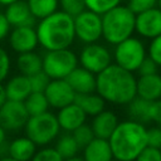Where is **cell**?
<instances>
[{
    "label": "cell",
    "instance_id": "6da1fadb",
    "mask_svg": "<svg viewBox=\"0 0 161 161\" xmlns=\"http://www.w3.org/2000/svg\"><path fill=\"white\" fill-rule=\"evenodd\" d=\"M96 92L106 102L126 106L136 97V77L112 63L96 74Z\"/></svg>",
    "mask_w": 161,
    "mask_h": 161
},
{
    "label": "cell",
    "instance_id": "7a4b0ae2",
    "mask_svg": "<svg viewBox=\"0 0 161 161\" xmlns=\"http://www.w3.org/2000/svg\"><path fill=\"white\" fill-rule=\"evenodd\" d=\"M113 158L119 161H135L147 146V128L145 125L126 119L118 122L108 138Z\"/></svg>",
    "mask_w": 161,
    "mask_h": 161
},
{
    "label": "cell",
    "instance_id": "3957f363",
    "mask_svg": "<svg viewBox=\"0 0 161 161\" xmlns=\"http://www.w3.org/2000/svg\"><path fill=\"white\" fill-rule=\"evenodd\" d=\"M35 31L39 45L45 50L69 48L75 39L73 16L62 10L40 19Z\"/></svg>",
    "mask_w": 161,
    "mask_h": 161
},
{
    "label": "cell",
    "instance_id": "277c9868",
    "mask_svg": "<svg viewBox=\"0 0 161 161\" xmlns=\"http://www.w3.org/2000/svg\"><path fill=\"white\" fill-rule=\"evenodd\" d=\"M135 14L127 5H117L101 15L102 38L116 45L135 33Z\"/></svg>",
    "mask_w": 161,
    "mask_h": 161
},
{
    "label": "cell",
    "instance_id": "5b68a950",
    "mask_svg": "<svg viewBox=\"0 0 161 161\" xmlns=\"http://www.w3.org/2000/svg\"><path fill=\"white\" fill-rule=\"evenodd\" d=\"M60 127L57 116L49 111L40 114L29 116L24 132L28 138H30L36 146H47L53 142L59 135Z\"/></svg>",
    "mask_w": 161,
    "mask_h": 161
},
{
    "label": "cell",
    "instance_id": "8992f818",
    "mask_svg": "<svg viewBox=\"0 0 161 161\" xmlns=\"http://www.w3.org/2000/svg\"><path fill=\"white\" fill-rule=\"evenodd\" d=\"M42 59V70L50 79H64L75 67H78V57L69 48L47 50Z\"/></svg>",
    "mask_w": 161,
    "mask_h": 161
},
{
    "label": "cell",
    "instance_id": "52a82bcc",
    "mask_svg": "<svg viewBox=\"0 0 161 161\" xmlns=\"http://www.w3.org/2000/svg\"><path fill=\"white\" fill-rule=\"evenodd\" d=\"M147 57L145 44L135 36H130L121 43L116 44L113 52L114 64L128 72H137L142 60Z\"/></svg>",
    "mask_w": 161,
    "mask_h": 161
},
{
    "label": "cell",
    "instance_id": "ba28073f",
    "mask_svg": "<svg viewBox=\"0 0 161 161\" xmlns=\"http://www.w3.org/2000/svg\"><path fill=\"white\" fill-rule=\"evenodd\" d=\"M75 38L84 44L96 43L102 38L101 15L88 9L83 10L73 18Z\"/></svg>",
    "mask_w": 161,
    "mask_h": 161
},
{
    "label": "cell",
    "instance_id": "9c48e42d",
    "mask_svg": "<svg viewBox=\"0 0 161 161\" xmlns=\"http://www.w3.org/2000/svg\"><path fill=\"white\" fill-rule=\"evenodd\" d=\"M112 59L113 58L108 48L96 42L86 44L82 48L78 57V63H80V67L86 68L93 74H98L112 64Z\"/></svg>",
    "mask_w": 161,
    "mask_h": 161
},
{
    "label": "cell",
    "instance_id": "30bf717a",
    "mask_svg": "<svg viewBox=\"0 0 161 161\" xmlns=\"http://www.w3.org/2000/svg\"><path fill=\"white\" fill-rule=\"evenodd\" d=\"M29 114L24 102L6 101L0 107V126L6 131H19L24 128Z\"/></svg>",
    "mask_w": 161,
    "mask_h": 161
},
{
    "label": "cell",
    "instance_id": "8fae6325",
    "mask_svg": "<svg viewBox=\"0 0 161 161\" xmlns=\"http://www.w3.org/2000/svg\"><path fill=\"white\" fill-rule=\"evenodd\" d=\"M44 96L49 107L59 109L74 102L75 92L65 79H50L44 91Z\"/></svg>",
    "mask_w": 161,
    "mask_h": 161
},
{
    "label": "cell",
    "instance_id": "7c38bea8",
    "mask_svg": "<svg viewBox=\"0 0 161 161\" xmlns=\"http://www.w3.org/2000/svg\"><path fill=\"white\" fill-rule=\"evenodd\" d=\"M135 31L142 38L153 39L161 35V10L155 6L135 16Z\"/></svg>",
    "mask_w": 161,
    "mask_h": 161
},
{
    "label": "cell",
    "instance_id": "4fadbf2b",
    "mask_svg": "<svg viewBox=\"0 0 161 161\" xmlns=\"http://www.w3.org/2000/svg\"><path fill=\"white\" fill-rule=\"evenodd\" d=\"M8 36L10 48L18 54L33 52L39 44L34 26H15L11 31H9Z\"/></svg>",
    "mask_w": 161,
    "mask_h": 161
},
{
    "label": "cell",
    "instance_id": "5bb4252c",
    "mask_svg": "<svg viewBox=\"0 0 161 161\" xmlns=\"http://www.w3.org/2000/svg\"><path fill=\"white\" fill-rule=\"evenodd\" d=\"M55 116H57L60 130L65 132H73L75 128L86 123V119H87V114L74 102L59 108Z\"/></svg>",
    "mask_w": 161,
    "mask_h": 161
},
{
    "label": "cell",
    "instance_id": "9a60e30c",
    "mask_svg": "<svg viewBox=\"0 0 161 161\" xmlns=\"http://www.w3.org/2000/svg\"><path fill=\"white\" fill-rule=\"evenodd\" d=\"M64 79L68 82L75 94L96 92V74L83 67H75Z\"/></svg>",
    "mask_w": 161,
    "mask_h": 161
},
{
    "label": "cell",
    "instance_id": "2e32d148",
    "mask_svg": "<svg viewBox=\"0 0 161 161\" xmlns=\"http://www.w3.org/2000/svg\"><path fill=\"white\" fill-rule=\"evenodd\" d=\"M10 26H33L35 24V18L30 13V9L24 0H18L10 5H6L4 13Z\"/></svg>",
    "mask_w": 161,
    "mask_h": 161
},
{
    "label": "cell",
    "instance_id": "e0dca14e",
    "mask_svg": "<svg viewBox=\"0 0 161 161\" xmlns=\"http://www.w3.org/2000/svg\"><path fill=\"white\" fill-rule=\"evenodd\" d=\"M136 96L148 102L161 98V75L158 73L136 78Z\"/></svg>",
    "mask_w": 161,
    "mask_h": 161
},
{
    "label": "cell",
    "instance_id": "ac0fdd59",
    "mask_svg": "<svg viewBox=\"0 0 161 161\" xmlns=\"http://www.w3.org/2000/svg\"><path fill=\"white\" fill-rule=\"evenodd\" d=\"M118 117L114 112L103 109L98 114L93 116L92 122H91V128L93 131L94 137L98 138H104L108 140L112 132L114 131L116 126L118 125Z\"/></svg>",
    "mask_w": 161,
    "mask_h": 161
},
{
    "label": "cell",
    "instance_id": "d6986e66",
    "mask_svg": "<svg viewBox=\"0 0 161 161\" xmlns=\"http://www.w3.org/2000/svg\"><path fill=\"white\" fill-rule=\"evenodd\" d=\"M83 160L84 161H111L113 158L109 142L104 138L94 137L87 146L83 148Z\"/></svg>",
    "mask_w": 161,
    "mask_h": 161
},
{
    "label": "cell",
    "instance_id": "ffe728a7",
    "mask_svg": "<svg viewBox=\"0 0 161 161\" xmlns=\"http://www.w3.org/2000/svg\"><path fill=\"white\" fill-rule=\"evenodd\" d=\"M4 87H5L6 97L9 101L24 102L25 98L31 93L29 77L24 74H18V75L11 77Z\"/></svg>",
    "mask_w": 161,
    "mask_h": 161
},
{
    "label": "cell",
    "instance_id": "44dd1931",
    "mask_svg": "<svg viewBox=\"0 0 161 161\" xmlns=\"http://www.w3.org/2000/svg\"><path fill=\"white\" fill-rule=\"evenodd\" d=\"M36 151V145L26 136L16 137L8 145V156L16 161H30Z\"/></svg>",
    "mask_w": 161,
    "mask_h": 161
},
{
    "label": "cell",
    "instance_id": "7402d4cb",
    "mask_svg": "<svg viewBox=\"0 0 161 161\" xmlns=\"http://www.w3.org/2000/svg\"><path fill=\"white\" fill-rule=\"evenodd\" d=\"M74 103L87 114V116H96L103 109H106V101L97 93H80L75 94Z\"/></svg>",
    "mask_w": 161,
    "mask_h": 161
},
{
    "label": "cell",
    "instance_id": "603a6c76",
    "mask_svg": "<svg viewBox=\"0 0 161 161\" xmlns=\"http://www.w3.org/2000/svg\"><path fill=\"white\" fill-rule=\"evenodd\" d=\"M43 67V59L42 57L33 52L20 53L16 58V68L20 72V74H24L26 77H30L38 72L42 70Z\"/></svg>",
    "mask_w": 161,
    "mask_h": 161
},
{
    "label": "cell",
    "instance_id": "cb8c5ba5",
    "mask_svg": "<svg viewBox=\"0 0 161 161\" xmlns=\"http://www.w3.org/2000/svg\"><path fill=\"white\" fill-rule=\"evenodd\" d=\"M127 106V114L130 116V119L140 122L142 125L150 123V102L146 99H142L140 97H135Z\"/></svg>",
    "mask_w": 161,
    "mask_h": 161
},
{
    "label": "cell",
    "instance_id": "d4e9b609",
    "mask_svg": "<svg viewBox=\"0 0 161 161\" xmlns=\"http://www.w3.org/2000/svg\"><path fill=\"white\" fill-rule=\"evenodd\" d=\"M26 4L33 16L38 20L53 14L59 6L58 0H26Z\"/></svg>",
    "mask_w": 161,
    "mask_h": 161
},
{
    "label": "cell",
    "instance_id": "484cf974",
    "mask_svg": "<svg viewBox=\"0 0 161 161\" xmlns=\"http://www.w3.org/2000/svg\"><path fill=\"white\" fill-rule=\"evenodd\" d=\"M58 153L63 157V160H67V158H70V157H74L78 155V152L80 151L79 146L77 145L74 137L72 136L70 132H67L64 135H62L57 143H55V147H54Z\"/></svg>",
    "mask_w": 161,
    "mask_h": 161
},
{
    "label": "cell",
    "instance_id": "4316f807",
    "mask_svg": "<svg viewBox=\"0 0 161 161\" xmlns=\"http://www.w3.org/2000/svg\"><path fill=\"white\" fill-rule=\"evenodd\" d=\"M24 106L29 116L40 114L47 112L49 108L48 101L44 96V92H31L24 101Z\"/></svg>",
    "mask_w": 161,
    "mask_h": 161
},
{
    "label": "cell",
    "instance_id": "83f0119b",
    "mask_svg": "<svg viewBox=\"0 0 161 161\" xmlns=\"http://www.w3.org/2000/svg\"><path fill=\"white\" fill-rule=\"evenodd\" d=\"M122 0H84L86 9L96 13V14H104L106 11L111 10L112 8L121 4Z\"/></svg>",
    "mask_w": 161,
    "mask_h": 161
},
{
    "label": "cell",
    "instance_id": "f1b7e54d",
    "mask_svg": "<svg viewBox=\"0 0 161 161\" xmlns=\"http://www.w3.org/2000/svg\"><path fill=\"white\" fill-rule=\"evenodd\" d=\"M72 136L74 137L77 145L79 146V148L82 150L84 146H87L93 138H94V135H93V131L89 125L87 123H83L82 126H79L78 128H75L73 132H70Z\"/></svg>",
    "mask_w": 161,
    "mask_h": 161
},
{
    "label": "cell",
    "instance_id": "f546056e",
    "mask_svg": "<svg viewBox=\"0 0 161 161\" xmlns=\"http://www.w3.org/2000/svg\"><path fill=\"white\" fill-rule=\"evenodd\" d=\"M59 6L62 8V11L67 13L70 16H75L83 10H86L84 0H58Z\"/></svg>",
    "mask_w": 161,
    "mask_h": 161
},
{
    "label": "cell",
    "instance_id": "4dcf8cb0",
    "mask_svg": "<svg viewBox=\"0 0 161 161\" xmlns=\"http://www.w3.org/2000/svg\"><path fill=\"white\" fill-rule=\"evenodd\" d=\"M30 161H64L54 147H43L35 151Z\"/></svg>",
    "mask_w": 161,
    "mask_h": 161
},
{
    "label": "cell",
    "instance_id": "1f68e13d",
    "mask_svg": "<svg viewBox=\"0 0 161 161\" xmlns=\"http://www.w3.org/2000/svg\"><path fill=\"white\" fill-rule=\"evenodd\" d=\"M29 82H30V87H31V92H44L48 83L50 82V78L43 72H38L33 75L29 77Z\"/></svg>",
    "mask_w": 161,
    "mask_h": 161
},
{
    "label": "cell",
    "instance_id": "d6a6232c",
    "mask_svg": "<svg viewBox=\"0 0 161 161\" xmlns=\"http://www.w3.org/2000/svg\"><path fill=\"white\" fill-rule=\"evenodd\" d=\"M157 5V0H128L127 6L128 9L136 15L142 11H146L151 8H155Z\"/></svg>",
    "mask_w": 161,
    "mask_h": 161
},
{
    "label": "cell",
    "instance_id": "836d02e7",
    "mask_svg": "<svg viewBox=\"0 0 161 161\" xmlns=\"http://www.w3.org/2000/svg\"><path fill=\"white\" fill-rule=\"evenodd\" d=\"M148 57L161 67V35L153 38L148 45Z\"/></svg>",
    "mask_w": 161,
    "mask_h": 161
},
{
    "label": "cell",
    "instance_id": "e575fe53",
    "mask_svg": "<svg viewBox=\"0 0 161 161\" xmlns=\"http://www.w3.org/2000/svg\"><path fill=\"white\" fill-rule=\"evenodd\" d=\"M135 161H161V150L146 146Z\"/></svg>",
    "mask_w": 161,
    "mask_h": 161
},
{
    "label": "cell",
    "instance_id": "d590c367",
    "mask_svg": "<svg viewBox=\"0 0 161 161\" xmlns=\"http://www.w3.org/2000/svg\"><path fill=\"white\" fill-rule=\"evenodd\" d=\"M9 72H10V55L3 47H0V83L5 80Z\"/></svg>",
    "mask_w": 161,
    "mask_h": 161
},
{
    "label": "cell",
    "instance_id": "8d00e7d4",
    "mask_svg": "<svg viewBox=\"0 0 161 161\" xmlns=\"http://www.w3.org/2000/svg\"><path fill=\"white\" fill-rule=\"evenodd\" d=\"M147 146L161 150V128L158 126L147 128Z\"/></svg>",
    "mask_w": 161,
    "mask_h": 161
},
{
    "label": "cell",
    "instance_id": "74e56055",
    "mask_svg": "<svg viewBox=\"0 0 161 161\" xmlns=\"http://www.w3.org/2000/svg\"><path fill=\"white\" fill-rule=\"evenodd\" d=\"M137 73H138L140 75H147V74L158 73V65H157V64H156V63L147 55V57L142 60L141 65L138 67Z\"/></svg>",
    "mask_w": 161,
    "mask_h": 161
},
{
    "label": "cell",
    "instance_id": "f35d334b",
    "mask_svg": "<svg viewBox=\"0 0 161 161\" xmlns=\"http://www.w3.org/2000/svg\"><path fill=\"white\" fill-rule=\"evenodd\" d=\"M150 122H153L156 125L161 123V98L150 102Z\"/></svg>",
    "mask_w": 161,
    "mask_h": 161
},
{
    "label": "cell",
    "instance_id": "ab89813d",
    "mask_svg": "<svg viewBox=\"0 0 161 161\" xmlns=\"http://www.w3.org/2000/svg\"><path fill=\"white\" fill-rule=\"evenodd\" d=\"M10 31V24L8 23L4 13H0V42L8 36Z\"/></svg>",
    "mask_w": 161,
    "mask_h": 161
},
{
    "label": "cell",
    "instance_id": "60d3db41",
    "mask_svg": "<svg viewBox=\"0 0 161 161\" xmlns=\"http://www.w3.org/2000/svg\"><path fill=\"white\" fill-rule=\"evenodd\" d=\"M8 101V97H6V92H5V87L3 83H0V107Z\"/></svg>",
    "mask_w": 161,
    "mask_h": 161
},
{
    "label": "cell",
    "instance_id": "b9f144b4",
    "mask_svg": "<svg viewBox=\"0 0 161 161\" xmlns=\"http://www.w3.org/2000/svg\"><path fill=\"white\" fill-rule=\"evenodd\" d=\"M6 132L8 131L0 126V145H3V143L6 142Z\"/></svg>",
    "mask_w": 161,
    "mask_h": 161
},
{
    "label": "cell",
    "instance_id": "7bdbcfd3",
    "mask_svg": "<svg viewBox=\"0 0 161 161\" xmlns=\"http://www.w3.org/2000/svg\"><path fill=\"white\" fill-rule=\"evenodd\" d=\"M15 1H18V0H0V4L1 5H10V4L15 3Z\"/></svg>",
    "mask_w": 161,
    "mask_h": 161
},
{
    "label": "cell",
    "instance_id": "ee69618b",
    "mask_svg": "<svg viewBox=\"0 0 161 161\" xmlns=\"http://www.w3.org/2000/svg\"><path fill=\"white\" fill-rule=\"evenodd\" d=\"M64 161H84L82 157H78V156H74V157H70V158H67Z\"/></svg>",
    "mask_w": 161,
    "mask_h": 161
},
{
    "label": "cell",
    "instance_id": "f6af8a7d",
    "mask_svg": "<svg viewBox=\"0 0 161 161\" xmlns=\"http://www.w3.org/2000/svg\"><path fill=\"white\" fill-rule=\"evenodd\" d=\"M0 161H16V160H14V158H11L9 156H4V157L0 158Z\"/></svg>",
    "mask_w": 161,
    "mask_h": 161
},
{
    "label": "cell",
    "instance_id": "bcb514c9",
    "mask_svg": "<svg viewBox=\"0 0 161 161\" xmlns=\"http://www.w3.org/2000/svg\"><path fill=\"white\" fill-rule=\"evenodd\" d=\"M156 6H157V8L161 10V0H157V5H156Z\"/></svg>",
    "mask_w": 161,
    "mask_h": 161
},
{
    "label": "cell",
    "instance_id": "7dc6e473",
    "mask_svg": "<svg viewBox=\"0 0 161 161\" xmlns=\"http://www.w3.org/2000/svg\"><path fill=\"white\" fill-rule=\"evenodd\" d=\"M111 161H119V160H116V158H112Z\"/></svg>",
    "mask_w": 161,
    "mask_h": 161
},
{
    "label": "cell",
    "instance_id": "c3c4849f",
    "mask_svg": "<svg viewBox=\"0 0 161 161\" xmlns=\"http://www.w3.org/2000/svg\"><path fill=\"white\" fill-rule=\"evenodd\" d=\"M157 126H158V127H160V128H161V123H160V125H157Z\"/></svg>",
    "mask_w": 161,
    "mask_h": 161
}]
</instances>
